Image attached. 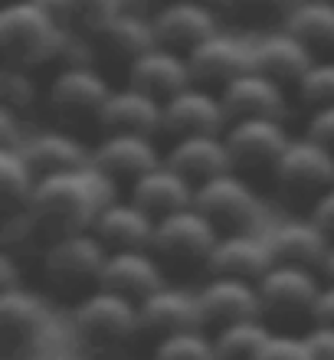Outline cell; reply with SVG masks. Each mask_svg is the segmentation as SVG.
Segmentation results:
<instances>
[{
    "label": "cell",
    "instance_id": "74e56055",
    "mask_svg": "<svg viewBox=\"0 0 334 360\" xmlns=\"http://www.w3.org/2000/svg\"><path fill=\"white\" fill-rule=\"evenodd\" d=\"M305 134L311 141L325 144L328 151H334V105H325V108H311L305 122Z\"/></svg>",
    "mask_w": 334,
    "mask_h": 360
},
{
    "label": "cell",
    "instance_id": "e0dca14e",
    "mask_svg": "<svg viewBox=\"0 0 334 360\" xmlns=\"http://www.w3.org/2000/svg\"><path fill=\"white\" fill-rule=\"evenodd\" d=\"M154 33L158 43L181 53H191L193 46H200L203 39H210L213 33H220V20L217 10L200 4V0H167L154 10Z\"/></svg>",
    "mask_w": 334,
    "mask_h": 360
},
{
    "label": "cell",
    "instance_id": "5bb4252c",
    "mask_svg": "<svg viewBox=\"0 0 334 360\" xmlns=\"http://www.w3.org/2000/svg\"><path fill=\"white\" fill-rule=\"evenodd\" d=\"M191 59V72L197 86L217 89L220 92L223 86H229L236 76L249 72L252 69V43L236 33H213L210 39H203L200 46H193L187 53Z\"/></svg>",
    "mask_w": 334,
    "mask_h": 360
},
{
    "label": "cell",
    "instance_id": "d590c367",
    "mask_svg": "<svg viewBox=\"0 0 334 360\" xmlns=\"http://www.w3.org/2000/svg\"><path fill=\"white\" fill-rule=\"evenodd\" d=\"M0 98H4V108L27 115V108H33L39 98V89L33 82V76H30V69L4 66V72H0Z\"/></svg>",
    "mask_w": 334,
    "mask_h": 360
},
{
    "label": "cell",
    "instance_id": "f1b7e54d",
    "mask_svg": "<svg viewBox=\"0 0 334 360\" xmlns=\"http://www.w3.org/2000/svg\"><path fill=\"white\" fill-rule=\"evenodd\" d=\"M98 43V49L108 59L122 63L124 69L131 66L138 56H144L148 49L158 46V33H154V20L134 10H124L122 17H115L98 37H92Z\"/></svg>",
    "mask_w": 334,
    "mask_h": 360
},
{
    "label": "cell",
    "instance_id": "ac0fdd59",
    "mask_svg": "<svg viewBox=\"0 0 334 360\" xmlns=\"http://www.w3.org/2000/svg\"><path fill=\"white\" fill-rule=\"evenodd\" d=\"M141 308V331L158 338L177 331H197L203 328V311L197 288H184V285H167L164 282L158 292H151L144 302H138Z\"/></svg>",
    "mask_w": 334,
    "mask_h": 360
},
{
    "label": "cell",
    "instance_id": "8d00e7d4",
    "mask_svg": "<svg viewBox=\"0 0 334 360\" xmlns=\"http://www.w3.org/2000/svg\"><path fill=\"white\" fill-rule=\"evenodd\" d=\"M256 360H315L311 347H308L305 334H288V331H272Z\"/></svg>",
    "mask_w": 334,
    "mask_h": 360
},
{
    "label": "cell",
    "instance_id": "277c9868",
    "mask_svg": "<svg viewBox=\"0 0 334 360\" xmlns=\"http://www.w3.org/2000/svg\"><path fill=\"white\" fill-rule=\"evenodd\" d=\"M112 249L92 233H69V236L49 239L43 252H39V269L49 288L59 295H89L92 288L102 285V269L108 262Z\"/></svg>",
    "mask_w": 334,
    "mask_h": 360
},
{
    "label": "cell",
    "instance_id": "8992f818",
    "mask_svg": "<svg viewBox=\"0 0 334 360\" xmlns=\"http://www.w3.org/2000/svg\"><path fill=\"white\" fill-rule=\"evenodd\" d=\"M220 239V229L210 217H203L197 207L177 210L158 219L151 249L164 266H203L210 262V252Z\"/></svg>",
    "mask_w": 334,
    "mask_h": 360
},
{
    "label": "cell",
    "instance_id": "f546056e",
    "mask_svg": "<svg viewBox=\"0 0 334 360\" xmlns=\"http://www.w3.org/2000/svg\"><path fill=\"white\" fill-rule=\"evenodd\" d=\"M282 27L295 33L315 56L334 53V0H298Z\"/></svg>",
    "mask_w": 334,
    "mask_h": 360
},
{
    "label": "cell",
    "instance_id": "484cf974",
    "mask_svg": "<svg viewBox=\"0 0 334 360\" xmlns=\"http://www.w3.org/2000/svg\"><path fill=\"white\" fill-rule=\"evenodd\" d=\"M269 243H272L276 262L305 266V269H318V272H321L325 256L331 252L334 239L328 236L311 217H292L269 233Z\"/></svg>",
    "mask_w": 334,
    "mask_h": 360
},
{
    "label": "cell",
    "instance_id": "30bf717a",
    "mask_svg": "<svg viewBox=\"0 0 334 360\" xmlns=\"http://www.w3.org/2000/svg\"><path fill=\"white\" fill-rule=\"evenodd\" d=\"M49 331L46 298L30 292L27 285L0 292V341L10 360L33 357Z\"/></svg>",
    "mask_w": 334,
    "mask_h": 360
},
{
    "label": "cell",
    "instance_id": "7c38bea8",
    "mask_svg": "<svg viewBox=\"0 0 334 360\" xmlns=\"http://www.w3.org/2000/svg\"><path fill=\"white\" fill-rule=\"evenodd\" d=\"M92 164L105 171L115 184L131 187L138 177L164 164V151L151 134H128V131H105L102 141L92 148Z\"/></svg>",
    "mask_w": 334,
    "mask_h": 360
},
{
    "label": "cell",
    "instance_id": "60d3db41",
    "mask_svg": "<svg viewBox=\"0 0 334 360\" xmlns=\"http://www.w3.org/2000/svg\"><path fill=\"white\" fill-rule=\"evenodd\" d=\"M308 347L315 354V360H334V328L331 324H311L305 331Z\"/></svg>",
    "mask_w": 334,
    "mask_h": 360
},
{
    "label": "cell",
    "instance_id": "9a60e30c",
    "mask_svg": "<svg viewBox=\"0 0 334 360\" xmlns=\"http://www.w3.org/2000/svg\"><path fill=\"white\" fill-rule=\"evenodd\" d=\"M229 128V115L220 92L197 86L171 95L164 102V134L187 138V134H220Z\"/></svg>",
    "mask_w": 334,
    "mask_h": 360
},
{
    "label": "cell",
    "instance_id": "ee69618b",
    "mask_svg": "<svg viewBox=\"0 0 334 360\" xmlns=\"http://www.w3.org/2000/svg\"><path fill=\"white\" fill-rule=\"evenodd\" d=\"M321 275H325V282H334V243H331V252L325 256V266H321Z\"/></svg>",
    "mask_w": 334,
    "mask_h": 360
},
{
    "label": "cell",
    "instance_id": "d6986e66",
    "mask_svg": "<svg viewBox=\"0 0 334 360\" xmlns=\"http://www.w3.org/2000/svg\"><path fill=\"white\" fill-rule=\"evenodd\" d=\"M124 79H128V86L141 89V92L154 95V98H161V102H167L171 95L193 86V72H191L187 53L161 46V43L154 49H148L144 56L134 59L131 66L124 69Z\"/></svg>",
    "mask_w": 334,
    "mask_h": 360
},
{
    "label": "cell",
    "instance_id": "b9f144b4",
    "mask_svg": "<svg viewBox=\"0 0 334 360\" xmlns=\"http://www.w3.org/2000/svg\"><path fill=\"white\" fill-rule=\"evenodd\" d=\"M308 217L315 219L318 226H321L328 236L334 239V187L325 190V193H321V197L311 203V213H308Z\"/></svg>",
    "mask_w": 334,
    "mask_h": 360
},
{
    "label": "cell",
    "instance_id": "5b68a950",
    "mask_svg": "<svg viewBox=\"0 0 334 360\" xmlns=\"http://www.w3.org/2000/svg\"><path fill=\"white\" fill-rule=\"evenodd\" d=\"M193 207L203 217H210L220 233H236V229H256L259 219L266 217V203L259 190L246 180V174L229 171L213 180L197 184Z\"/></svg>",
    "mask_w": 334,
    "mask_h": 360
},
{
    "label": "cell",
    "instance_id": "ba28073f",
    "mask_svg": "<svg viewBox=\"0 0 334 360\" xmlns=\"http://www.w3.org/2000/svg\"><path fill=\"white\" fill-rule=\"evenodd\" d=\"M321 285H325V275L318 269L276 262L262 275V282H259L262 314L266 318H278V321H295V318H308L311 321Z\"/></svg>",
    "mask_w": 334,
    "mask_h": 360
},
{
    "label": "cell",
    "instance_id": "d6a6232c",
    "mask_svg": "<svg viewBox=\"0 0 334 360\" xmlns=\"http://www.w3.org/2000/svg\"><path fill=\"white\" fill-rule=\"evenodd\" d=\"M124 10L128 0H59V20L82 37H98Z\"/></svg>",
    "mask_w": 334,
    "mask_h": 360
},
{
    "label": "cell",
    "instance_id": "f6af8a7d",
    "mask_svg": "<svg viewBox=\"0 0 334 360\" xmlns=\"http://www.w3.org/2000/svg\"><path fill=\"white\" fill-rule=\"evenodd\" d=\"M200 4H207V7L220 10V7H233V0H200Z\"/></svg>",
    "mask_w": 334,
    "mask_h": 360
},
{
    "label": "cell",
    "instance_id": "8fae6325",
    "mask_svg": "<svg viewBox=\"0 0 334 360\" xmlns=\"http://www.w3.org/2000/svg\"><path fill=\"white\" fill-rule=\"evenodd\" d=\"M223 138H226L229 154H233V167L239 174H252V171L272 174L278 158L292 144V134H288L282 118H239V122H229Z\"/></svg>",
    "mask_w": 334,
    "mask_h": 360
},
{
    "label": "cell",
    "instance_id": "4fadbf2b",
    "mask_svg": "<svg viewBox=\"0 0 334 360\" xmlns=\"http://www.w3.org/2000/svg\"><path fill=\"white\" fill-rule=\"evenodd\" d=\"M272 266H276V252H272L269 233L262 236L256 229H236V233H220L207 262V275L246 278L259 285Z\"/></svg>",
    "mask_w": 334,
    "mask_h": 360
},
{
    "label": "cell",
    "instance_id": "6da1fadb",
    "mask_svg": "<svg viewBox=\"0 0 334 360\" xmlns=\"http://www.w3.org/2000/svg\"><path fill=\"white\" fill-rule=\"evenodd\" d=\"M112 200H118V184L96 164H86L76 171L39 177L27 213L46 246L49 239L92 229L96 217Z\"/></svg>",
    "mask_w": 334,
    "mask_h": 360
},
{
    "label": "cell",
    "instance_id": "4dcf8cb0",
    "mask_svg": "<svg viewBox=\"0 0 334 360\" xmlns=\"http://www.w3.org/2000/svg\"><path fill=\"white\" fill-rule=\"evenodd\" d=\"M269 338H272L269 318H246V321L223 324L213 331V344H217L220 360H256Z\"/></svg>",
    "mask_w": 334,
    "mask_h": 360
},
{
    "label": "cell",
    "instance_id": "cb8c5ba5",
    "mask_svg": "<svg viewBox=\"0 0 334 360\" xmlns=\"http://www.w3.org/2000/svg\"><path fill=\"white\" fill-rule=\"evenodd\" d=\"M98 124H102V131H128L158 138L164 131V102L124 82L122 89H115L108 95L105 108L98 115Z\"/></svg>",
    "mask_w": 334,
    "mask_h": 360
},
{
    "label": "cell",
    "instance_id": "83f0119b",
    "mask_svg": "<svg viewBox=\"0 0 334 360\" xmlns=\"http://www.w3.org/2000/svg\"><path fill=\"white\" fill-rule=\"evenodd\" d=\"M154 226H158V219L128 197V200H112L96 217L92 233L112 252H118V249H151Z\"/></svg>",
    "mask_w": 334,
    "mask_h": 360
},
{
    "label": "cell",
    "instance_id": "9c48e42d",
    "mask_svg": "<svg viewBox=\"0 0 334 360\" xmlns=\"http://www.w3.org/2000/svg\"><path fill=\"white\" fill-rule=\"evenodd\" d=\"M272 180L285 197H305L315 203L325 190L334 187V151L311 141L308 134H298L278 158Z\"/></svg>",
    "mask_w": 334,
    "mask_h": 360
},
{
    "label": "cell",
    "instance_id": "2e32d148",
    "mask_svg": "<svg viewBox=\"0 0 334 360\" xmlns=\"http://www.w3.org/2000/svg\"><path fill=\"white\" fill-rule=\"evenodd\" d=\"M203 311V328H223L233 321H246V318H266L262 314V298H259V285L246 278H226V275H210L207 282L197 288Z\"/></svg>",
    "mask_w": 334,
    "mask_h": 360
},
{
    "label": "cell",
    "instance_id": "ab89813d",
    "mask_svg": "<svg viewBox=\"0 0 334 360\" xmlns=\"http://www.w3.org/2000/svg\"><path fill=\"white\" fill-rule=\"evenodd\" d=\"M298 0H233V7L249 13V17L259 20H272V17H288V10L295 7Z\"/></svg>",
    "mask_w": 334,
    "mask_h": 360
},
{
    "label": "cell",
    "instance_id": "1f68e13d",
    "mask_svg": "<svg viewBox=\"0 0 334 360\" xmlns=\"http://www.w3.org/2000/svg\"><path fill=\"white\" fill-rule=\"evenodd\" d=\"M37 180H39L37 171L27 164L23 151L0 148V207H4V217L30 207Z\"/></svg>",
    "mask_w": 334,
    "mask_h": 360
},
{
    "label": "cell",
    "instance_id": "7402d4cb",
    "mask_svg": "<svg viewBox=\"0 0 334 360\" xmlns=\"http://www.w3.org/2000/svg\"><path fill=\"white\" fill-rule=\"evenodd\" d=\"M164 285V262L154 256V249H118L108 252V262L102 269V288L144 302L151 292Z\"/></svg>",
    "mask_w": 334,
    "mask_h": 360
},
{
    "label": "cell",
    "instance_id": "52a82bcc",
    "mask_svg": "<svg viewBox=\"0 0 334 360\" xmlns=\"http://www.w3.org/2000/svg\"><path fill=\"white\" fill-rule=\"evenodd\" d=\"M112 92L115 89L96 69V63L59 66V72L49 79L46 108L63 122H98Z\"/></svg>",
    "mask_w": 334,
    "mask_h": 360
},
{
    "label": "cell",
    "instance_id": "7bdbcfd3",
    "mask_svg": "<svg viewBox=\"0 0 334 360\" xmlns=\"http://www.w3.org/2000/svg\"><path fill=\"white\" fill-rule=\"evenodd\" d=\"M311 324H331L334 328V282L321 285V295H318L315 311H311Z\"/></svg>",
    "mask_w": 334,
    "mask_h": 360
},
{
    "label": "cell",
    "instance_id": "ffe728a7",
    "mask_svg": "<svg viewBox=\"0 0 334 360\" xmlns=\"http://www.w3.org/2000/svg\"><path fill=\"white\" fill-rule=\"evenodd\" d=\"M315 53L285 27L269 30L259 39H252V69H259L262 76L276 79L282 86L295 89L302 82L308 69L315 66Z\"/></svg>",
    "mask_w": 334,
    "mask_h": 360
},
{
    "label": "cell",
    "instance_id": "603a6c76",
    "mask_svg": "<svg viewBox=\"0 0 334 360\" xmlns=\"http://www.w3.org/2000/svg\"><path fill=\"white\" fill-rule=\"evenodd\" d=\"M164 161L171 164L174 171H181L187 180H193V184H203V180H213V177H220V174L236 171L223 131L174 138L171 148L164 151Z\"/></svg>",
    "mask_w": 334,
    "mask_h": 360
},
{
    "label": "cell",
    "instance_id": "3957f363",
    "mask_svg": "<svg viewBox=\"0 0 334 360\" xmlns=\"http://www.w3.org/2000/svg\"><path fill=\"white\" fill-rule=\"evenodd\" d=\"M69 328H72L79 347L98 354V357H112V354L124 351L138 334H144L138 302L112 292V288H102V285L76 298L72 314H69Z\"/></svg>",
    "mask_w": 334,
    "mask_h": 360
},
{
    "label": "cell",
    "instance_id": "44dd1931",
    "mask_svg": "<svg viewBox=\"0 0 334 360\" xmlns=\"http://www.w3.org/2000/svg\"><path fill=\"white\" fill-rule=\"evenodd\" d=\"M220 98L226 105L229 122H239V118H282L285 122L288 89L276 79L262 76L259 69H249L229 86H223Z\"/></svg>",
    "mask_w": 334,
    "mask_h": 360
},
{
    "label": "cell",
    "instance_id": "4316f807",
    "mask_svg": "<svg viewBox=\"0 0 334 360\" xmlns=\"http://www.w3.org/2000/svg\"><path fill=\"white\" fill-rule=\"evenodd\" d=\"M193 193H197V184L187 180L181 171H174L167 161L158 164L154 171H148L128 187V197L141 210H148L154 219L193 207Z\"/></svg>",
    "mask_w": 334,
    "mask_h": 360
},
{
    "label": "cell",
    "instance_id": "7a4b0ae2",
    "mask_svg": "<svg viewBox=\"0 0 334 360\" xmlns=\"http://www.w3.org/2000/svg\"><path fill=\"white\" fill-rule=\"evenodd\" d=\"M72 30L37 0H4L0 7V53L4 66L39 69L63 63Z\"/></svg>",
    "mask_w": 334,
    "mask_h": 360
},
{
    "label": "cell",
    "instance_id": "f35d334b",
    "mask_svg": "<svg viewBox=\"0 0 334 360\" xmlns=\"http://www.w3.org/2000/svg\"><path fill=\"white\" fill-rule=\"evenodd\" d=\"M30 131L23 124V115L13 112V108H0V148L7 151H20L27 144Z\"/></svg>",
    "mask_w": 334,
    "mask_h": 360
},
{
    "label": "cell",
    "instance_id": "d4e9b609",
    "mask_svg": "<svg viewBox=\"0 0 334 360\" xmlns=\"http://www.w3.org/2000/svg\"><path fill=\"white\" fill-rule=\"evenodd\" d=\"M27 164L37 171V177L46 174H63L76 171L92 164V148H89L79 134L66 131V128H43V131H30L27 144L20 148Z\"/></svg>",
    "mask_w": 334,
    "mask_h": 360
},
{
    "label": "cell",
    "instance_id": "836d02e7",
    "mask_svg": "<svg viewBox=\"0 0 334 360\" xmlns=\"http://www.w3.org/2000/svg\"><path fill=\"white\" fill-rule=\"evenodd\" d=\"M151 360H220V357H217L213 331L197 328V331H177L167 334V338H158Z\"/></svg>",
    "mask_w": 334,
    "mask_h": 360
},
{
    "label": "cell",
    "instance_id": "e575fe53",
    "mask_svg": "<svg viewBox=\"0 0 334 360\" xmlns=\"http://www.w3.org/2000/svg\"><path fill=\"white\" fill-rule=\"evenodd\" d=\"M295 95L311 108H325L334 105V56L331 59H315V66L308 69L302 82L295 86Z\"/></svg>",
    "mask_w": 334,
    "mask_h": 360
}]
</instances>
